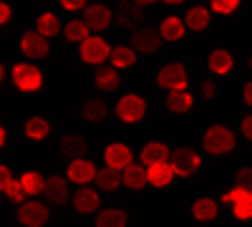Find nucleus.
I'll use <instances>...</instances> for the list:
<instances>
[{"label": "nucleus", "instance_id": "c85d7f7f", "mask_svg": "<svg viewBox=\"0 0 252 227\" xmlns=\"http://www.w3.org/2000/svg\"><path fill=\"white\" fill-rule=\"evenodd\" d=\"M48 134H51V124H48L43 116H31V119L26 121V136H28V139L40 141V139H46Z\"/></svg>", "mask_w": 252, "mask_h": 227}, {"label": "nucleus", "instance_id": "6e6552de", "mask_svg": "<svg viewBox=\"0 0 252 227\" xmlns=\"http://www.w3.org/2000/svg\"><path fill=\"white\" fill-rule=\"evenodd\" d=\"M222 202L232 204V215L237 220H252V192H247L242 187H235L232 192L222 195Z\"/></svg>", "mask_w": 252, "mask_h": 227}, {"label": "nucleus", "instance_id": "79ce46f5", "mask_svg": "<svg viewBox=\"0 0 252 227\" xmlns=\"http://www.w3.org/2000/svg\"><path fill=\"white\" fill-rule=\"evenodd\" d=\"M242 96H245V104H247V106H252V81H247V84H245Z\"/></svg>", "mask_w": 252, "mask_h": 227}, {"label": "nucleus", "instance_id": "aec40b11", "mask_svg": "<svg viewBox=\"0 0 252 227\" xmlns=\"http://www.w3.org/2000/svg\"><path fill=\"white\" fill-rule=\"evenodd\" d=\"M94 81H96V86L101 91H116L119 84H121V78H119V71L114 66H98L96 73H94Z\"/></svg>", "mask_w": 252, "mask_h": 227}, {"label": "nucleus", "instance_id": "58836bf2", "mask_svg": "<svg viewBox=\"0 0 252 227\" xmlns=\"http://www.w3.org/2000/svg\"><path fill=\"white\" fill-rule=\"evenodd\" d=\"M217 94V86L212 81H202V98H212Z\"/></svg>", "mask_w": 252, "mask_h": 227}, {"label": "nucleus", "instance_id": "72a5a7b5", "mask_svg": "<svg viewBox=\"0 0 252 227\" xmlns=\"http://www.w3.org/2000/svg\"><path fill=\"white\" fill-rule=\"evenodd\" d=\"M35 31H38L40 35L51 38V35H56V33L61 31V20H58L53 13H43V15L38 18V23H35Z\"/></svg>", "mask_w": 252, "mask_h": 227}, {"label": "nucleus", "instance_id": "a211bd4d", "mask_svg": "<svg viewBox=\"0 0 252 227\" xmlns=\"http://www.w3.org/2000/svg\"><path fill=\"white\" fill-rule=\"evenodd\" d=\"M98 204H101V199H98L96 190H91V187H81V190L73 195V207H76L81 215H91V212H96V210H98Z\"/></svg>", "mask_w": 252, "mask_h": 227}, {"label": "nucleus", "instance_id": "473e14b6", "mask_svg": "<svg viewBox=\"0 0 252 227\" xmlns=\"http://www.w3.org/2000/svg\"><path fill=\"white\" fill-rule=\"evenodd\" d=\"M96 227H126V212L121 210H101L96 217Z\"/></svg>", "mask_w": 252, "mask_h": 227}, {"label": "nucleus", "instance_id": "9b49d317", "mask_svg": "<svg viewBox=\"0 0 252 227\" xmlns=\"http://www.w3.org/2000/svg\"><path fill=\"white\" fill-rule=\"evenodd\" d=\"M20 51H23L28 58H46L51 46H48L46 35H40L38 31H28V33H23V38H20Z\"/></svg>", "mask_w": 252, "mask_h": 227}, {"label": "nucleus", "instance_id": "ea45409f", "mask_svg": "<svg viewBox=\"0 0 252 227\" xmlns=\"http://www.w3.org/2000/svg\"><path fill=\"white\" fill-rule=\"evenodd\" d=\"M240 129H242V136L252 141V116H245V119H242V127H240Z\"/></svg>", "mask_w": 252, "mask_h": 227}, {"label": "nucleus", "instance_id": "7ed1b4c3", "mask_svg": "<svg viewBox=\"0 0 252 227\" xmlns=\"http://www.w3.org/2000/svg\"><path fill=\"white\" fill-rule=\"evenodd\" d=\"M169 164H172V169H174L177 177H192V174L199 169L202 159H199V154H197L192 147H182V149L172 152Z\"/></svg>", "mask_w": 252, "mask_h": 227}, {"label": "nucleus", "instance_id": "4468645a", "mask_svg": "<svg viewBox=\"0 0 252 227\" xmlns=\"http://www.w3.org/2000/svg\"><path fill=\"white\" fill-rule=\"evenodd\" d=\"M0 190H3V195L10 202H23V197L28 195L26 187H23V182L13 179V174H10L8 167H0Z\"/></svg>", "mask_w": 252, "mask_h": 227}, {"label": "nucleus", "instance_id": "dca6fc26", "mask_svg": "<svg viewBox=\"0 0 252 227\" xmlns=\"http://www.w3.org/2000/svg\"><path fill=\"white\" fill-rule=\"evenodd\" d=\"M89 152V144L83 136H76V134H68L61 139V154L66 157L68 162H76V159H83Z\"/></svg>", "mask_w": 252, "mask_h": 227}, {"label": "nucleus", "instance_id": "2eb2a0df", "mask_svg": "<svg viewBox=\"0 0 252 227\" xmlns=\"http://www.w3.org/2000/svg\"><path fill=\"white\" fill-rule=\"evenodd\" d=\"M172 159V152L166 144L161 141H149L146 147L141 149V164L144 167H154V164H164V162H169Z\"/></svg>", "mask_w": 252, "mask_h": 227}, {"label": "nucleus", "instance_id": "423d86ee", "mask_svg": "<svg viewBox=\"0 0 252 227\" xmlns=\"http://www.w3.org/2000/svg\"><path fill=\"white\" fill-rule=\"evenodd\" d=\"M157 84L166 91H184L187 89V68L182 64H166L157 73Z\"/></svg>", "mask_w": 252, "mask_h": 227}, {"label": "nucleus", "instance_id": "ddd939ff", "mask_svg": "<svg viewBox=\"0 0 252 227\" xmlns=\"http://www.w3.org/2000/svg\"><path fill=\"white\" fill-rule=\"evenodd\" d=\"M111 18H114V13L106 8V5H101V3H94V5H89L86 10H83V23H86L91 31H106L109 26H111Z\"/></svg>", "mask_w": 252, "mask_h": 227}, {"label": "nucleus", "instance_id": "f704fd0d", "mask_svg": "<svg viewBox=\"0 0 252 227\" xmlns=\"http://www.w3.org/2000/svg\"><path fill=\"white\" fill-rule=\"evenodd\" d=\"M20 182H23L26 192H28L31 197H35V195H40V192H46V182H48V179H43L38 172H26L23 177H20Z\"/></svg>", "mask_w": 252, "mask_h": 227}, {"label": "nucleus", "instance_id": "393cba45", "mask_svg": "<svg viewBox=\"0 0 252 227\" xmlns=\"http://www.w3.org/2000/svg\"><path fill=\"white\" fill-rule=\"evenodd\" d=\"M192 104H194V98L187 91H169V96H166V109L172 114H187L192 109Z\"/></svg>", "mask_w": 252, "mask_h": 227}, {"label": "nucleus", "instance_id": "0eeeda50", "mask_svg": "<svg viewBox=\"0 0 252 227\" xmlns=\"http://www.w3.org/2000/svg\"><path fill=\"white\" fill-rule=\"evenodd\" d=\"M18 222L26 225V227H43L48 222V207L40 204V202H35V199L23 202L18 207Z\"/></svg>", "mask_w": 252, "mask_h": 227}, {"label": "nucleus", "instance_id": "1a4fd4ad", "mask_svg": "<svg viewBox=\"0 0 252 227\" xmlns=\"http://www.w3.org/2000/svg\"><path fill=\"white\" fill-rule=\"evenodd\" d=\"M161 40H164L161 33L154 28H136L131 33V46L139 53H157L161 48Z\"/></svg>", "mask_w": 252, "mask_h": 227}, {"label": "nucleus", "instance_id": "b1692460", "mask_svg": "<svg viewBox=\"0 0 252 227\" xmlns=\"http://www.w3.org/2000/svg\"><path fill=\"white\" fill-rule=\"evenodd\" d=\"M187 26H184V20L177 18V15H169V18H164L161 20V26H159V33L164 40H179L184 35Z\"/></svg>", "mask_w": 252, "mask_h": 227}, {"label": "nucleus", "instance_id": "5701e85b", "mask_svg": "<svg viewBox=\"0 0 252 227\" xmlns=\"http://www.w3.org/2000/svg\"><path fill=\"white\" fill-rule=\"evenodd\" d=\"M96 184L103 192H114V190H119V184H124V172L111 169V167H103L96 174Z\"/></svg>", "mask_w": 252, "mask_h": 227}, {"label": "nucleus", "instance_id": "37998d69", "mask_svg": "<svg viewBox=\"0 0 252 227\" xmlns=\"http://www.w3.org/2000/svg\"><path fill=\"white\" fill-rule=\"evenodd\" d=\"M5 141H8V131L0 129V147H5Z\"/></svg>", "mask_w": 252, "mask_h": 227}, {"label": "nucleus", "instance_id": "4c0bfd02", "mask_svg": "<svg viewBox=\"0 0 252 227\" xmlns=\"http://www.w3.org/2000/svg\"><path fill=\"white\" fill-rule=\"evenodd\" d=\"M61 5L63 8H66V10H86L89 8V3H86V0H61Z\"/></svg>", "mask_w": 252, "mask_h": 227}, {"label": "nucleus", "instance_id": "412c9836", "mask_svg": "<svg viewBox=\"0 0 252 227\" xmlns=\"http://www.w3.org/2000/svg\"><path fill=\"white\" fill-rule=\"evenodd\" d=\"M192 215H194V220H199V222H212V220L220 215V204H217L215 199H209V197H202V199H197V202L192 204Z\"/></svg>", "mask_w": 252, "mask_h": 227}, {"label": "nucleus", "instance_id": "c03bdc74", "mask_svg": "<svg viewBox=\"0 0 252 227\" xmlns=\"http://www.w3.org/2000/svg\"><path fill=\"white\" fill-rule=\"evenodd\" d=\"M247 64H250V71H252V56H250V61H247Z\"/></svg>", "mask_w": 252, "mask_h": 227}, {"label": "nucleus", "instance_id": "bb28decb", "mask_svg": "<svg viewBox=\"0 0 252 227\" xmlns=\"http://www.w3.org/2000/svg\"><path fill=\"white\" fill-rule=\"evenodd\" d=\"M111 66L119 71V68H129V66H134L136 64V51L134 48H129V46H116L114 51H111Z\"/></svg>", "mask_w": 252, "mask_h": 227}, {"label": "nucleus", "instance_id": "39448f33", "mask_svg": "<svg viewBox=\"0 0 252 227\" xmlns=\"http://www.w3.org/2000/svg\"><path fill=\"white\" fill-rule=\"evenodd\" d=\"M144 114H146V101H144L141 96H136V94L121 96V101L116 104V116H119L121 121H126V124L141 121Z\"/></svg>", "mask_w": 252, "mask_h": 227}, {"label": "nucleus", "instance_id": "f257e3e1", "mask_svg": "<svg viewBox=\"0 0 252 227\" xmlns=\"http://www.w3.org/2000/svg\"><path fill=\"white\" fill-rule=\"evenodd\" d=\"M202 147L207 154H229L235 149V134L229 131L227 127H222V124H215V127H209L204 131V139H202Z\"/></svg>", "mask_w": 252, "mask_h": 227}, {"label": "nucleus", "instance_id": "c756f323", "mask_svg": "<svg viewBox=\"0 0 252 227\" xmlns=\"http://www.w3.org/2000/svg\"><path fill=\"white\" fill-rule=\"evenodd\" d=\"M184 26L189 31H204L209 26V13L204 8H199V5L197 8H189L187 15H184Z\"/></svg>", "mask_w": 252, "mask_h": 227}, {"label": "nucleus", "instance_id": "20e7f679", "mask_svg": "<svg viewBox=\"0 0 252 227\" xmlns=\"http://www.w3.org/2000/svg\"><path fill=\"white\" fill-rule=\"evenodd\" d=\"M111 51L114 48L101 35H91L89 40H83V43H81V61L94 64V66H103V61L111 58Z\"/></svg>", "mask_w": 252, "mask_h": 227}, {"label": "nucleus", "instance_id": "f3484780", "mask_svg": "<svg viewBox=\"0 0 252 227\" xmlns=\"http://www.w3.org/2000/svg\"><path fill=\"white\" fill-rule=\"evenodd\" d=\"M96 167H94V162L89 159H76L68 164V179L76 182V184H89L91 179H96Z\"/></svg>", "mask_w": 252, "mask_h": 227}, {"label": "nucleus", "instance_id": "e433bc0d", "mask_svg": "<svg viewBox=\"0 0 252 227\" xmlns=\"http://www.w3.org/2000/svg\"><path fill=\"white\" fill-rule=\"evenodd\" d=\"M235 184H237V187H242V190H247V192H252V167L240 169L237 177H235Z\"/></svg>", "mask_w": 252, "mask_h": 227}, {"label": "nucleus", "instance_id": "cd10ccee", "mask_svg": "<svg viewBox=\"0 0 252 227\" xmlns=\"http://www.w3.org/2000/svg\"><path fill=\"white\" fill-rule=\"evenodd\" d=\"M229 68H232V56H229V51L217 48V51L209 53V71L212 73L224 76V73H229Z\"/></svg>", "mask_w": 252, "mask_h": 227}, {"label": "nucleus", "instance_id": "f8f14e48", "mask_svg": "<svg viewBox=\"0 0 252 227\" xmlns=\"http://www.w3.org/2000/svg\"><path fill=\"white\" fill-rule=\"evenodd\" d=\"M103 159H106V167H111V169H119V172H124L126 167H131L134 164V154H131V149L126 147V144H109L106 147V152H103Z\"/></svg>", "mask_w": 252, "mask_h": 227}, {"label": "nucleus", "instance_id": "f03ea898", "mask_svg": "<svg viewBox=\"0 0 252 227\" xmlns=\"http://www.w3.org/2000/svg\"><path fill=\"white\" fill-rule=\"evenodd\" d=\"M13 84H15L18 91H23V94L38 91L40 86H43V73H40L38 66L15 64V66H13Z\"/></svg>", "mask_w": 252, "mask_h": 227}, {"label": "nucleus", "instance_id": "a878e982", "mask_svg": "<svg viewBox=\"0 0 252 227\" xmlns=\"http://www.w3.org/2000/svg\"><path fill=\"white\" fill-rule=\"evenodd\" d=\"M172 179H174V169H172L169 162L149 167V184H154V187H166Z\"/></svg>", "mask_w": 252, "mask_h": 227}, {"label": "nucleus", "instance_id": "2f4dec72", "mask_svg": "<svg viewBox=\"0 0 252 227\" xmlns=\"http://www.w3.org/2000/svg\"><path fill=\"white\" fill-rule=\"evenodd\" d=\"M63 33H66L68 40H76V43H83V40L91 38V28L83 23V20H71V23L63 26Z\"/></svg>", "mask_w": 252, "mask_h": 227}, {"label": "nucleus", "instance_id": "a19ab883", "mask_svg": "<svg viewBox=\"0 0 252 227\" xmlns=\"http://www.w3.org/2000/svg\"><path fill=\"white\" fill-rule=\"evenodd\" d=\"M10 15H13V10H10V5L8 3H0V23H8V20H10Z\"/></svg>", "mask_w": 252, "mask_h": 227}, {"label": "nucleus", "instance_id": "4be33fe9", "mask_svg": "<svg viewBox=\"0 0 252 227\" xmlns=\"http://www.w3.org/2000/svg\"><path fill=\"white\" fill-rule=\"evenodd\" d=\"M146 182H149V167L131 164V167L124 169V184H126L129 190H141Z\"/></svg>", "mask_w": 252, "mask_h": 227}, {"label": "nucleus", "instance_id": "9d476101", "mask_svg": "<svg viewBox=\"0 0 252 227\" xmlns=\"http://www.w3.org/2000/svg\"><path fill=\"white\" fill-rule=\"evenodd\" d=\"M141 20H144L141 5H139V3H131V0H121L119 8H116V23H119V26L134 33Z\"/></svg>", "mask_w": 252, "mask_h": 227}, {"label": "nucleus", "instance_id": "7c9ffc66", "mask_svg": "<svg viewBox=\"0 0 252 227\" xmlns=\"http://www.w3.org/2000/svg\"><path fill=\"white\" fill-rule=\"evenodd\" d=\"M106 104H103L101 98H89L86 104H83V109H81V114H83V119L86 121H103L106 119Z\"/></svg>", "mask_w": 252, "mask_h": 227}, {"label": "nucleus", "instance_id": "6ab92c4d", "mask_svg": "<svg viewBox=\"0 0 252 227\" xmlns=\"http://www.w3.org/2000/svg\"><path fill=\"white\" fill-rule=\"evenodd\" d=\"M46 197H48V202H56V204H66L68 202V182L63 179V177H48V182H46V192H43Z\"/></svg>", "mask_w": 252, "mask_h": 227}, {"label": "nucleus", "instance_id": "c9c22d12", "mask_svg": "<svg viewBox=\"0 0 252 227\" xmlns=\"http://www.w3.org/2000/svg\"><path fill=\"white\" fill-rule=\"evenodd\" d=\"M240 8V0H215L212 3V10L215 13H222V15H229Z\"/></svg>", "mask_w": 252, "mask_h": 227}]
</instances>
